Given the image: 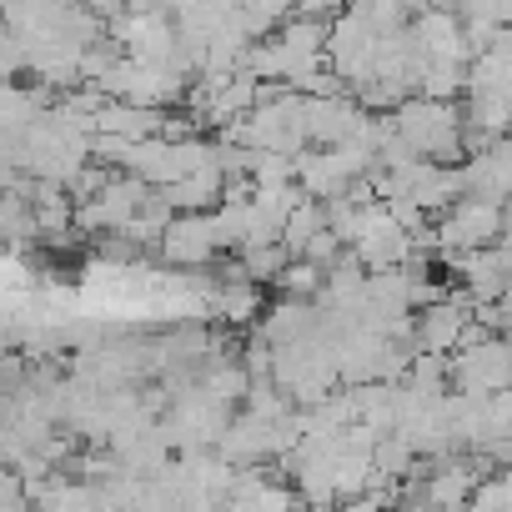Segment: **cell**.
<instances>
[{
    "label": "cell",
    "mask_w": 512,
    "mask_h": 512,
    "mask_svg": "<svg viewBox=\"0 0 512 512\" xmlns=\"http://www.w3.org/2000/svg\"><path fill=\"white\" fill-rule=\"evenodd\" d=\"M392 121L422 161H437V166H462L467 161V111H462V101L412 96L392 111Z\"/></svg>",
    "instance_id": "obj_1"
},
{
    "label": "cell",
    "mask_w": 512,
    "mask_h": 512,
    "mask_svg": "<svg viewBox=\"0 0 512 512\" xmlns=\"http://www.w3.org/2000/svg\"><path fill=\"white\" fill-rule=\"evenodd\" d=\"M382 41H387V36H377V31H372V21H367L357 6H347V11L332 21V36H327V66L342 76V86H347L352 96H357V91H367V86L377 81Z\"/></svg>",
    "instance_id": "obj_2"
},
{
    "label": "cell",
    "mask_w": 512,
    "mask_h": 512,
    "mask_svg": "<svg viewBox=\"0 0 512 512\" xmlns=\"http://www.w3.org/2000/svg\"><path fill=\"white\" fill-rule=\"evenodd\" d=\"M502 221H507V206L497 201H482V196H462L457 206H447L432 226V241H437V256L447 251H487L502 241Z\"/></svg>",
    "instance_id": "obj_3"
},
{
    "label": "cell",
    "mask_w": 512,
    "mask_h": 512,
    "mask_svg": "<svg viewBox=\"0 0 512 512\" xmlns=\"http://www.w3.org/2000/svg\"><path fill=\"white\" fill-rule=\"evenodd\" d=\"M447 362H452V392L492 397V392H507L512 387V342L497 337V332L482 337V342H467Z\"/></svg>",
    "instance_id": "obj_4"
},
{
    "label": "cell",
    "mask_w": 512,
    "mask_h": 512,
    "mask_svg": "<svg viewBox=\"0 0 512 512\" xmlns=\"http://www.w3.org/2000/svg\"><path fill=\"white\" fill-rule=\"evenodd\" d=\"M156 251H161V262H171V267H206V262H216V256L226 251L216 211H176L166 236L156 241Z\"/></svg>",
    "instance_id": "obj_5"
},
{
    "label": "cell",
    "mask_w": 512,
    "mask_h": 512,
    "mask_svg": "<svg viewBox=\"0 0 512 512\" xmlns=\"http://www.w3.org/2000/svg\"><path fill=\"white\" fill-rule=\"evenodd\" d=\"M226 507L231 512H307V497H302L297 482H282L277 472H267L256 462V467H236Z\"/></svg>",
    "instance_id": "obj_6"
},
{
    "label": "cell",
    "mask_w": 512,
    "mask_h": 512,
    "mask_svg": "<svg viewBox=\"0 0 512 512\" xmlns=\"http://www.w3.org/2000/svg\"><path fill=\"white\" fill-rule=\"evenodd\" d=\"M472 322H477V317H472V297L457 287V292H447L442 302H432V307L417 312V347H422V352H437V357H452V352H462Z\"/></svg>",
    "instance_id": "obj_7"
},
{
    "label": "cell",
    "mask_w": 512,
    "mask_h": 512,
    "mask_svg": "<svg viewBox=\"0 0 512 512\" xmlns=\"http://www.w3.org/2000/svg\"><path fill=\"white\" fill-rule=\"evenodd\" d=\"M367 116L372 111L352 91H342V96H307V136H312V146H342V141H352L367 126Z\"/></svg>",
    "instance_id": "obj_8"
},
{
    "label": "cell",
    "mask_w": 512,
    "mask_h": 512,
    "mask_svg": "<svg viewBox=\"0 0 512 512\" xmlns=\"http://www.w3.org/2000/svg\"><path fill=\"white\" fill-rule=\"evenodd\" d=\"M357 181H362V176L352 171V161H347L337 146H307V151L297 156V186H302L307 196H317V201H337V196H347Z\"/></svg>",
    "instance_id": "obj_9"
},
{
    "label": "cell",
    "mask_w": 512,
    "mask_h": 512,
    "mask_svg": "<svg viewBox=\"0 0 512 512\" xmlns=\"http://www.w3.org/2000/svg\"><path fill=\"white\" fill-rule=\"evenodd\" d=\"M166 116L171 111H156V106H136V101H106L96 111V136H111V141H151V136H166Z\"/></svg>",
    "instance_id": "obj_10"
},
{
    "label": "cell",
    "mask_w": 512,
    "mask_h": 512,
    "mask_svg": "<svg viewBox=\"0 0 512 512\" xmlns=\"http://www.w3.org/2000/svg\"><path fill=\"white\" fill-rule=\"evenodd\" d=\"M226 181H231L226 166H206V171H196L176 186H161V201L171 211H216L226 201Z\"/></svg>",
    "instance_id": "obj_11"
},
{
    "label": "cell",
    "mask_w": 512,
    "mask_h": 512,
    "mask_svg": "<svg viewBox=\"0 0 512 512\" xmlns=\"http://www.w3.org/2000/svg\"><path fill=\"white\" fill-rule=\"evenodd\" d=\"M211 312L226 322V327H241V322H256L267 312L262 302V282H251V277H231V282H216L211 287Z\"/></svg>",
    "instance_id": "obj_12"
},
{
    "label": "cell",
    "mask_w": 512,
    "mask_h": 512,
    "mask_svg": "<svg viewBox=\"0 0 512 512\" xmlns=\"http://www.w3.org/2000/svg\"><path fill=\"white\" fill-rule=\"evenodd\" d=\"M236 256H241V272H246L251 282H262V287H267V282L277 287L282 272L292 267V246H287V241H256V246H241Z\"/></svg>",
    "instance_id": "obj_13"
},
{
    "label": "cell",
    "mask_w": 512,
    "mask_h": 512,
    "mask_svg": "<svg viewBox=\"0 0 512 512\" xmlns=\"http://www.w3.org/2000/svg\"><path fill=\"white\" fill-rule=\"evenodd\" d=\"M46 86H6V96H0V131H26L41 111H46Z\"/></svg>",
    "instance_id": "obj_14"
},
{
    "label": "cell",
    "mask_w": 512,
    "mask_h": 512,
    "mask_svg": "<svg viewBox=\"0 0 512 512\" xmlns=\"http://www.w3.org/2000/svg\"><path fill=\"white\" fill-rule=\"evenodd\" d=\"M467 71H472V61H427L417 96H427V101H457V96H467Z\"/></svg>",
    "instance_id": "obj_15"
},
{
    "label": "cell",
    "mask_w": 512,
    "mask_h": 512,
    "mask_svg": "<svg viewBox=\"0 0 512 512\" xmlns=\"http://www.w3.org/2000/svg\"><path fill=\"white\" fill-rule=\"evenodd\" d=\"M332 226V216H327V201H317V196H307L297 211H292V221H287V231H282V241L292 246V256H302L307 251V241L312 236H322Z\"/></svg>",
    "instance_id": "obj_16"
},
{
    "label": "cell",
    "mask_w": 512,
    "mask_h": 512,
    "mask_svg": "<svg viewBox=\"0 0 512 512\" xmlns=\"http://www.w3.org/2000/svg\"><path fill=\"white\" fill-rule=\"evenodd\" d=\"M322 287H327V267H322V262H307V256H292V267H287L282 282H277L282 297H302V302H317Z\"/></svg>",
    "instance_id": "obj_17"
},
{
    "label": "cell",
    "mask_w": 512,
    "mask_h": 512,
    "mask_svg": "<svg viewBox=\"0 0 512 512\" xmlns=\"http://www.w3.org/2000/svg\"><path fill=\"white\" fill-rule=\"evenodd\" d=\"M502 96H507V106H512V86H507V91H502Z\"/></svg>",
    "instance_id": "obj_18"
}]
</instances>
